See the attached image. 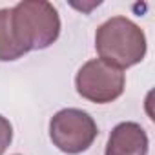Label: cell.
I'll return each instance as SVG.
<instances>
[{"label": "cell", "instance_id": "8992f818", "mask_svg": "<svg viewBox=\"0 0 155 155\" xmlns=\"http://www.w3.org/2000/svg\"><path fill=\"white\" fill-rule=\"evenodd\" d=\"M11 9H0V62H11L24 57V49L17 44L11 31Z\"/></svg>", "mask_w": 155, "mask_h": 155}, {"label": "cell", "instance_id": "6da1fadb", "mask_svg": "<svg viewBox=\"0 0 155 155\" xmlns=\"http://www.w3.org/2000/svg\"><path fill=\"white\" fill-rule=\"evenodd\" d=\"M146 48L144 31L126 17H111L97 28L95 49L101 60L120 71L142 62Z\"/></svg>", "mask_w": 155, "mask_h": 155}, {"label": "cell", "instance_id": "277c9868", "mask_svg": "<svg viewBox=\"0 0 155 155\" xmlns=\"http://www.w3.org/2000/svg\"><path fill=\"white\" fill-rule=\"evenodd\" d=\"M124 73L101 58L88 60L75 77L77 93L95 104H108L117 101L124 93Z\"/></svg>", "mask_w": 155, "mask_h": 155}, {"label": "cell", "instance_id": "3957f363", "mask_svg": "<svg viewBox=\"0 0 155 155\" xmlns=\"http://www.w3.org/2000/svg\"><path fill=\"white\" fill-rule=\"evenodd\" d=\"M99 128L93 117L77 108H66L57 111L49 120L51 142L68 155L86 151L97 139Z\"/></svg>", "mask_w": 155, "mask_h": 155}, {"label": "cell", "instance_id": "52a82bcc", "mask_svg": "<svg viewBox=\"0 0 155 155\" xmlns=\"http://www.w3.org/2000/svg\"><path fill=\"white\" fill-rule=\"evenodd\" d=\"M11 140H13V126L6 117L0 115V155L6 153Z\"/></svg>", "mask_w": 155, "mask_h": 155}, {"label": "cell", "instance_id": "5b68a950", "mask_svg": "<svg viewBox=\"0 0 155 155\" xmlns=\"http://www.w3.org/2000/svg\"><path fill=\"white\" fill-rule=\"evenodd\" d=\"M148 150L150 140L144 128L128 120L111 130L104 155H148Z\"/></svg>", "mask_w": 155, "mask_h": 155}, {"label": "cell", "instance_id": "7a4b0ae2", "mask_svg": "<svg viewBox=\"0 0 155 155\" xmlns=\"http://www.w3.org/2000/svg\"><path fill=\"white\" fill-rule=\"evenodd\" d=\"M11 31L17 44L28 51L49 48L60 35L57 8L46 0H24L11 8Z\"/></svg>", "mask_w": 155, "mask_h": 155}]
</instances>
